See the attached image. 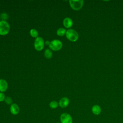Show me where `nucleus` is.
I'll return each instance as SVG.
<instances>
[{
    "mask_svg": "<svg viewBox=\"0 0 123 123\" xmlns=\"http://www.w3.org/2000/svg\"><path fill=\"white\" fill-rule=\"evenodd\" d=\"M65 36L66 38L72 42L76 41L79 37L78 33L75 30L73 29H69L66 30Z\"/></svg>",
    "mask_w": 123,
    "mask_h": 123,
    "instance_id": "obj_1",
    "label": "nucleus"
},
{
    "mask_svg": "<svg viewBox=\"0 0 123 123\" xmlns=\"http://www.w3.org/2000/svg\"><path fill=\"white\" fill-rule=\"evenodd\" d=\"M10 30L9 24L6 21H0V35L5 36L7 35Z\"/></svg>",
    "mask_w": 123,
    "mask_h": 123,
    "instance_id": "obj_2",
    "label": "nucleus"
},
{
    "mask_svg": "<svg viewBox=\"0 0 123 123\" xmlns=\"http://www.w3.org/2000/svg\"><path fill=\"white\" fill-rule=\"evenodd\" d=\"M69 4L71 8L75 11H78L82 9L84 4L83 0H70Z\"/></svg>",
    "mask_w": 123,
    "mask_h": 123,
    "instance_id": "obj_3",
    "label": "nucleus"
},
{
    "mask_svg": "<svg viewBox=\"0 0 123 123\" xmlns=\"http://www.w3.org/2000/svg\"><path fill=\"white\" fill-rule=\"evenodd\" d=\"M49 48L53 51H58L62 47V43L60 40L54 39L50 42Z\"/></svg>",
    "mask_w": 123,
    "mask_h": 123,
    "instance_id": "obj_4",
    "label": "nucleus"
},
{
    "mask_svg": "<svg viewBox=\"0 0 123 123\" xmlns=\"http://www.w3.org/2000/svg\"><path fill=\"white\" fill-rule=\"evenodd\" d=\"M45 42L44 39L42 37H38L36 38L34 41V48L37 51H41L42 50L44 47Z\"/></svg>",
    "mask_w": 123,
    "mask_h": 123,
    "instance_id": "obj_5",
    "label": "nucleus"
},
{
    "mask_svg": "<svg viewBox=\"0 0 123 123\" xmlns=\"http://www.w3.org/2000/svg\"><path fill=\"white\" fill-rule=\"evenodd\" d=\"M61 123H73V120L71 115L66 112L62 113L60 117Z\"/></svg>",
    "mask_w": 123,
    "mask_h": 123,
    "instance_id": "obj_6",
    "label": "nucleus"
},
{
    "mask_svg": "<svg viewBox=\"0 0 123 123\" xmlns=\"http://www.w3.org/2000/svg\"><path fill=\"white\" fill-rule=\"evenodd\" d=\"M10 111L13 115H17L20 111V108L16 103H12L10 105Z\"/></svg>",
    "mask_w": 123,
    "mask_h": 123,
    "instance_id": "obj_7",
    "label": "nucleus"
},
{
    "mask_svg": "<svg viewBox=\"0 0 123 123\" xmlns=\"http://www.w3.org/2000/svg\"><path fill=\"white\" fill-rule=\"evenodd\" d=\"M69 99L67 97H63L59 101V106L61 108H65L69 104Z\"/></svg>",
    "mask_w": 123,
    "mask_h": 123,
    "instance_id": "obj_8",
    "label": "nucleus"
},
{
    "mask_svg": "<svg viewBox=\"0 0 123 123\" xmlns=\"http://www.w3.org/2000/svg\"><path fill=\"white\" fill-rule=\"evenodd\" d=\"M7 82L3 79H0V92H4L6 91L8 88Z\"/></svg>",
    "mask_w": 123,
    "mask_h": 123,
    "instance_id": "obj_9",
    "label": "nucleus"
},
{
    "mask_svg": "<svg viewBox=\"0 0 123 123\" xmlns=\"http://www.w3.org/2000/svg\"><path fill=\"white\" fill-rule=\"evenodd\" d=\"M63 26L67 28H70L73 25V22L70 17H66L63 20Z\"/></svg>",
    "mask_w": 123,
    "mask_h": 123,
    "instance_id": "obj_10",
    "label": "nucleus"
},
{
    "mask_svg": "<svg viewBox=\"0 0 123 123\" xmlns=\"http://www.w3.org/2000/svg\"><path fill=\"white\" fill-rule=\"evenodd\" d=\"M91 111H92V113L94 114H95L96 115H98L100 113V112L101 111V109L99 105H95L92 107Z\"/></svg>",
    "mask_w": 123,
    "mask_h": 123,
    "instance_id": "obj_11",
    "label": "nucleus"
},
{
    "mask_svg": "<svg viewBox=\"0 0 123 123\" xmlns=\"http://www.w3.org/2000/svg\"><path fill=\"white\" fill-rule=\"evenodd\" d=\"M66 32V30L65 28H62V27H61V28H59L57 30L56 33H57L58 36L62 37V36H63L64 35H65Z\"/></svg>",
    "mask_w": 123,
    "mask_h": 123,
    "instance_id": "obj_12",
    "label": "nucleus"
},
{
    "mask_svg": "<svg viewBox=\"0 0 123 123\" xmlns=\"http://www.w3.org/2000/svg\"><path fill=\"white\" fill-rule=\"evenodd\" d=\"M44 56L48 59H50L52 56V51L50 49H46L44 51Z\"/></svg>",
    "mask_w": 123,
    "mask_h": 123,
    "instance_id": "obj_13",
    "label": "nucleus"
},
{
    "mask_svg": "<svg viewBox=\"0 0 123 123\" xmlns=\"http://www.w3.org/2000/svg\"><path fill=\"white\" fill-rule=\"evenodd\" d=\"M49 106L51 109H56L58 107L59 103L57 101H56L55 100H53V101H51V102H50V103H49Z\"/></svg>",
    "mask_w": 123,
    "mask_h": 123,
    "instance_id": "obj_14",
    "label": "nucleus"
},
{
    "mask_svg": "<svg viewBox=\"0 0 123 123\" xmlns=\"http://www.w3.org/2000/svg\"><path fill=\"white\" fill-rule=\"evenodd\" d=\"M30 34L32 37H35V38H37V37H38V33L37 31L35 29H31L30 30Z\"/></svg>",
    "mask_w": 123,
    "mask_h": 123,
    "instance_id": "obj_15",
    "label": "nucleus"
},
{
    "mask_svg": "<svg viewBox=\"0 0 123 123\" xmlns=\"http://www.w3.org/2000/svg\"><path fill=\"white\" fill-rule=\"evenodd\" d=\"M4 101L8 105H11L12 104V98L10 97H9V96H7L5 98Z\"/></svg>",
    "mask_w": 123,
    "mask_h": 123,
    "instance_id": "obj_16",
    "label": "nucleus"
},
{
    "mask_svg": "<svg viewBox=\"0 0 123 123\" xmlns=\"http://www.w3.org/2000/svg\"><path fill=\"white\" fill-rule=\"evenodd\" d=\"M0 17L2 19V21H6V20L8 19V14L6 13L3 12V13H2L0 14Z\"/></svg>",
    "mask_w": 123,
    "mask_h": 123,
    "instance_id": "obj_17",
    "label": "nucleus"
},
{
    "mask_svg": "<svg viewBox=\"0 0 123 123\" xmlns=\"http://www.w3.org/2000/svg\"><path fill=\"white\" fill-rule=\"evenodd\" d=\"M5 95L2 92H0V102H2L4 101L5 99Z\"/></svg>",
    "mask_w": 123,
    "mask_h": 123,
    "instance_id": "obj_18",
    "label": "nucleus"
},
{
    "mask_svg": "<svg viewBox=\"0 0 123 123\" xmlns=\"http://www.w3.org/2000/svg\"><path fill=\"white\" fill-rule=\"evenodd\" d=\"M49 43H50V42H49V41H48V40L46 41H45V44H46V45H49Z\"/></svg>",
    "mask_w": 123,
    "mask_h": 123,
    "instance_id": "obj_19",
    "label": "nucleus"
},
{
    "mask_svg": "<svg viewBox=\"0 0 123 123\" xmlns=\"http://www.w3.org/2000/svg\"></svg>",
    "mask_w": 123,
    "mask_h": 123,
    "instance_id": "obj_20",
    "label": "nucleus"
}]
</instances>
